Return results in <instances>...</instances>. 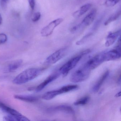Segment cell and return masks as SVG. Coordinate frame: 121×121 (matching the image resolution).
<instances>
[{
  "mask_svg": "<svg viewBox=\"0 0 121 121\" xmlns=\"http://www.w3.org/2000/svg\"><path fill=\"white\" fill-rule=\"evenodd\" d=\"M44 70L41 68H31L25 70L17 75L13 80L16 85H22L27 82L39 76Z\"/></svg>",
  "mask_w": 121,
  "mask_h": 121,
  "instance_id": "cell-1",
  "label": "cell"
},
{
  "mask_svg": "<svg viewBox=\"0 0 121 121\" xmlns=\"http://www.w3.org/2000/svg\"><path fill=\"white\" fill-rule=\"evenodd\" d=\"M91 71V70L84 65L71 75V81L73 83H78L86 80L89 78Z\"/></svg>",
  "mask_w": 121,
  "mask_h": 121,
  "instance_id": "cell-2",
  "label": "cell"
},
{
  "mask_svg": "<svg viewBox=\"0 0 121 121\" xmlns=\"http://www.w3.org/2000/svg\"><path fill=\"white\" fill-rule=\"evenodd\" d=\"M97 14V10L93 9L84 18L82 22L78 25L73 27L71 31L73 33L78 31L79 30L83 29L86 27L90 25L94 21Z\"/></svg>",
  "mask_w": 121,
  "mask_h": 121,
  "instance_id": "cell-3",
  "label": "cell"
},
{
  "mask_svg": "<svg viewBox=\"0 0 121 121\" xmlns=\"http://www.w3.org/2000/svg\"><path fill=\"white\" fill-rule=\"evenodd\" d=\"M81 54L70 59L68 62L63 65L59 70V72L64 76H66L69 71L76 66L82 58Z\"/></svg>",
  "mask_w": 121,
  "mask_h": 121,
  "instance_id": "cell-4",
  "label": "cell"
},
{
  "mask_svg": "<svg viewBox=\"0 0 121 121\" xmlns=\"http://www.w3.org/2000/svg\"><path fill=\"white\" fill-rule=\"evenodd\" d=\"M63 20V19L62 18H58L51 22L42 30L41 31L42 36L46 37L51 35L53 33L55 28L61 24Z\"/></svg>",
  "mask_w": 121,
  "mask_h": 121,
  "instance_id": "cell-5",
  "label": "cell"
},
{
  "mask_svg": "<svg viewBox=\"0 0 121 121\" xmlns=\"http://www.w3.org/2000/svg\"><path fill=\"white\" fill-rule=\"evenodd\" d=\"M67 51L66 48H62L57 50L47 58L46 63L49 64L56 63L65 56Z\"/></svg>",
  "mask_w": 121,
  "mask_h": 121,
  "instance_id": "cell-6",
  "label": "cell"
},
{
  "mask_svg": "<svg viewBox=\"0 0 121 121\" xmlns=\"http://www.w3.org/2000/svg\"><path fill=\"white\" fill-rule=\"evenodd\" d=\"M105 61L114 60L121 57V45L117 44L115 49L103 53Z\"/></svg>",
  "mask_w": 121,
  "mask_h": 121,
  "instance_id": "cell-7",
  "label": "cell"
},
{
  "mask_svg": "<svg viewBox=\"0 0 121 121\" xmlns=\"http://www.w3.org/2000/svg\"><path fill=\"white\" fill-rule=\"evenodd\" d=\"M104 61L103 53L98 54L90 59L85 65L91 70L98 67Z\"/></svg>",
  "mask_w": 121,
  "mask_h": 121,
  "instance_id": "cell-8",
  "label": "cell"
},
{
  "mask_svg": "<svg viewBox=\"0 0 121 121\" xmlns=\"http://www.w3.org/2000/svg\"><path fill=\"white\" fill-rule=\"evenodd\" d=\"M48 110L51 112H61L72 115L74 114L75 113L74 110L71 107L66 105H59L54 107L51 108Z\"/></svg>",
  "mask_w": 121,
  "mask_h": 121,
  "instance_id": "cell-9",
  "label": "cell"
},
{
  "mask_svg": "<svg viewBox=\"0 0 121 121\" xmlns=\"http://www.w3.org/2000/svg\"><path fill=\"white\" fill-rule=\"evenodd\" d=\"M59 75L58 73L53 74L47 78L43 82L39 84L37 87L36 91L37 92H39L43 90L47 85L49 83L54 81L55 80L58 78Z\"/></svg>",
  "mask_w": 121,
  "mask_h": 121,
  "instance_id": "cell-10",
  "label": "cell"
},
{
  "mask_svg": "<svg viewBox=\"0 0 121 121\" xmlns=\"http://www.w3.org/2000/svg\"><path fill=\"white\" fill-rule=\"evenodd\" d=\"M120 33L121 31L120 30L109 34L106 38L105 46L106 47H109L113 44L120 35Z\"/></svg>",
  "mask_w": 121,
  "mask_h": 121,
  "instance_id": "cell-11",
  "label": "cell"
},
{
  "mask_svg": "<svg viewBox=\"0 0 121 121\" xmlns=\"http://www.w3.org/2000/svg\"><path fill=\"white\" fill-rule=\"evenodd\" d=\"M109 75V71L107 70L102 75L99 79V80L97 81L96 84L93 86L92 88V91L94 92H98L101 87L102 85L108 77Z\"/></svg>",
  "mask_w": 121,
  "mask_h": 121,
  "instance_id": "cell-12",
  "label": "cell"
},
{
  "mask_svg": "<svg viewBox=\"0 0 121 121\" xmlns=\"http://www.w3.org/2000/svg\"><path fill=\"white\" fill-rule=\"evenodd\" d=\"M0 110L3 112L8 113L10 115H18L21 114V113L17 110L8 106L5 104L0 102Z\"/></svg>",
  "mask_w": 121,
  "mask_h": 121,
  "instance_id": "cell-13",
  "label": "cell"
},
{
  "mask_svg": "<svg viewBox=\"0 0 121 121\" xmlns=\"http://www.w3.org/2000/svg\"><path fill=\"white\" fill-rule=\"evenodd\" d=\"M92 4L91 3H87L81 7L80 9L73 13V16L74 17H78L86 13L91 8Z\"/></svg>",
  "mask_w": 121,
  "mask_h": 121,
  "instance_id": "cell-14",
  "label": "cell"
},
{
  "mask_svg": "<svg viewBox=\"0 0 121 121\" xmlns=\"http://www.w3.org/2000/svg\"><path fill=\"white\" fill-rule=\"evenodd\" d=\"M4 121H29L28 118L21 114L18 115H9L4 117L3 118Z\"/></svg>",
  "mask_w": 121,
  "mask_h": 121,
  "instance_id": "cell-15",
  "label": "cell"
},
{
  "mask_svg": "<svg viewBox=\"0 0 121 121\" xmlns=\"http://www.w3.org/2000/svg\"><path fill=\"white\" fill-rule=\"evenodd\" d=\"M14 97L15 99L28 102H34L38 100V98L32 95H15Z\"/></svg>",
  "mask_w": 121,
  "mask_h": 121,
  "instance_id": "cell-16",
  "label": "cell"
},
{
  "mask_svg": "<svg viewBox=\"0 0 121 121\" xmlns=\"http://www.w3.org/2000/svg\"><path fill=\"white\" fill-rule=\"evenodd\" d=\"M61 94L60 90L48 91L42 95V98L45 100H49L53 99L59 95Z\"/></svg>",
  "mask_w": 121,
  "mask_h": 121,
  "instance_id": "cell-17",
  "label": "cell"
},
{
  "mask_svg": "<svg viewBox=\"0 0 121 121\" xmlns=\"http://www.w3.org/2000/svg\"><path fill=\"white\" fill-rule=\"evenodd\" d=\"M22 60L21 59L16 60L12 62L8 66V70L10 72L16 70L21 66L22 64Z\"/></svg>",
  "mask_w": 121,
  "mask_h": 121,
  "instance_id": "cell-18",
  "label": "cell"
},
{
  "mask_svg": "<svg viewBox=\"0 0 121 121\" xmlns=\"http://www.w3.org/2000/svg\"><path fill=\"white\" fill-rule=\"evenodd\" d=\"M121 12L120 10L117 12L116 13L113 14L107 20L105 21V22L104 23V25L105 26H107V25L110 24L111 22H114L117 20L121 15Z\"/></svg>",
  "mask_w": 121,
  "mask_h": 121,
  "instance_id": "cell-19",
  "label": "cell"
},
{
  "mask_svg": "<svg viewBox=\"0 0 121 121\" xmlns=\"http://www.w3.org/2000/svg\"><path fill=\"white\" fill-rule=\"evenodd\" d=\"M78 86L76 85H69L62 87L59 89L61 94L68 92L77 89Z\"/></svg>",
  "mask_w": 121,
  "mask_h": 121,
  "instance_id": "cell-20",
  "label": "cell"
},
{
  "mask_svg": "<svg viewBox=\"0 0 121 121\" xmlns=\"http://www.w3.org/2000/svg\"><path fill=\"white\" fill-rule=\"evenodd\" d=\"M90 97L88 96H86L79 99L74 103L75 105H83L87 104L89 101Z\"/></svg>",
  "mask_w": 121,
  "mask_h": 121,
  "instance_id": "cell-21",
  "label": "cell"
},
{
  "mask_svg": "<svg viewBox=\"0 0 121 121\" xmlns=\"http://www.w3.org/2000/svg\"><path fill=\"white\" fill-rule=\"evenodd\" d=\"M120 0H106L104 5L107 7H112L117 4Z\"/></svg>",
  "mask_w": 121,
  "mask_h": 121,
  "instance_id": "cell-22",
  "label": "cell"
},
{
  "mask_svg": "<svg viewBox=\"0 0 121 121\" xmlns=\"http://www.w3.org/2000/svg\"><path fill=\"white\" fill-rule=\"evenodd\" d=\"M92 35V33H90V34H88L87 35H86L85 36L83 37L81 40L78 41L76 42V45H82Z\"/></svg>",
  "mask_w": 121,
  "mask_h": 121,
  "instance_id": "cell-23",
  "label": "cell"
},
{
  "mask_svg": "<svg viewBox=\"0 0 121 121\" xmlns=\"http://www.w3.org/2000/svg\"><path fill=\"white\" fill-rule=\"evenodd\" d=\"M7 36L4 33L0 34V44L5 43L7 41Z\"/></svg>",
  "mask_w": 121,
  "mask_h": 121,
  "instance_id": "cell-24",
  "label": "cell"
},
{
  "mask_svg": "<svg viewBox=\"0 0 121 121\" xmlns=\"http://www.w3.org/2000/svg\"><path fill=\"white\" fill-rule=\"evenodd\" d=\"M41 17V14L39 12L35 13L32 17V21L34 22H36L40 19Z\"/></svg>",
  "mask_w": 121,
  "mask_h": 121,
  "instance_id": "cell-25",
  "label": "cell"
},
{
  "mask_svg": "<svg viewBox=\"0 0 121 121\" xmlns=\"http://www.w3.org/2000/svg\"><path fill=\"white\" fill-rule=\"evenodd\" d=\"M8 0H0V5L3 9H5L8 3Z\"/></svg>",
  "mask_w": 121,
  "mask_h": 121,
  "instance_id": "cell-26",
  "label": "cell"
},
{
  "mask_svg": "<svg viewBox=\"0 0 121 121\" xmlns=\"http://www.w3.org/2000/svg\"><path fill=\"white\" fill-rule=\"evenodd\" d=\"M29 3L31 9L33 10L35 5V0H29Z\"/></svg>",
  "mask_w": 121,
  "mask_h": 121,
  "instance_id": "cell-27",
  "label": "cell"
},
{
  "mask_svg": "<svg viewBox=\"0 0 121 121\" xmlns=\"http://www.w3.org/2000/svg\"><path fill=\"white\" fill-rule=\"evenodd\" d=\"M121 96V92H119L117 93V94L115 95V97H119Z\"/></svg>",
  "mask_w": 121,
  "mask_h": 121,
  "instance_id": "cell-28",
  "label": "cell"
},
{
  "mask_svg": "<svg viewBox=\"0 0 121 121\" xmlns=\"http://www.w3.org/2000/svg\"><path fill=\"white\" fill-rule=\"evenodd\" d=\"M3 19L2 18V16H1V15L0 14V25L2 24V23Z\"/></svg>",
  "mask_w": 121,
  "mask_h": 121,
  "instance_id": "cell-29",
  "label": "cell"
}]
</instances>
